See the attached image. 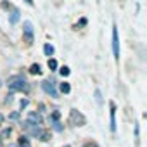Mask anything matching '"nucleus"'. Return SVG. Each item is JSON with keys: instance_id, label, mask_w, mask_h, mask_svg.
<instances>
[{"instance_id": "1", "label": "nucleus", "mask_w": 147, "mask_h": 147, "mask_svg": "<svg viewBox=\"0 0 147 147\" xmlns=\"http://www.w3.org/2000/svg\"><path fill=\"white\" fill-rule=\"evenodd\" d=\"M7 87L11 92H26L28 90V82L23 76H11L7 80Z\"/></svg>"}, {"instance_id": "2", "label": "nucleus", "mask_w": 147, "mask_h": 147, "mask_svg": "<svg viewBox=\"0 0 147 147\" xmlns=\"http://www.w3.org/2000/svg\"><path fill=\"white\" fill-rule=\"evenodd\" d=\"M69 123L75 126H83L87 123V118L78 111V109H71L69 111Z\"/></svg>"}, {"instance_id": "3", "label": "nucleus", "mask_w": 147, "mask_h": 147, "mask_svg": "<svg viewBox=\"0 0 147 147\" xmlns=\"http://www.w3.org/2000/svg\"><path fill=\"white\" fill-rule=\"evenodd\" d=\"M42 88L45 94H49L50 97H57V88H55V82L54 80H45L42 83Z\"/></svg>"}, {"instance_id": "4", "label": "nucleus", "mask_w": 147, "mask_h": 147, "mask_svg": "<svg viewBox=\"0 0 147 147\" xmlns=\"http://www.w3.org/2000/svg\"><path fill=\"white\" fill-rule=\"evenodd\" d=\"M21 126H23V130H24L26 133H30V135H33V137H36V135L40 133V125L31 123V121H28V119H26Z\"/></svg>"}, {"instance_id": "5", "label": "nucleus", "mask_w": 147, "mask_h": 147, "mask_svg": "<svg viewBox=\"0 0 147 147\" xmlns=\"http://www.w3.org/2000/svg\"><path fill=\"white\" fill-rule=\"evenodd\" d=\"M113 54H114V59L118 61L119 59V38H118V28H116V24L113 26Z\"/></svg>"}, {"instance_id": "6", "label": "nucleus", "mask_w": 147, "mask_h": 147, "mask_svg": "<svg viewBox=\"0 0 147 147\" xmlns=\"http://www.w3.org/2000/svg\"><path fill=\"white\" fill-rule=\"evenodd\" d=\"M23 33H24L26 43H33V24H31L30 21H24V24H23Z\"/></svg>"}, {"instance_id": "7", "label": "nucleus", "mask_w": 147, "mask_h": 147, "mask_svg": "<svg viewBox=\"0 0 147 147\" xmlns=\"http://www.w3.org/2000/svg\"><path fill=\"white\" fill-rule=\"evenodd\" d=\"M111 131H116V104L111 102Z\"/></svg>"}, {"instance_id": "8", "label": "nucleus", "mask_w": 147, "mask_h": 147, "mask_svg": "<svg viewBox=\"0 0 147 147\" xmlns=\"http://www.w3.org/2000/svg\"><path fill=\"white\" fill-rule=\"evenodd\" d=\"M28 121L40 125V123H42V116H40L38 113H30V114H28Z\"/></svg>"}, {"instance_id": "9", "label": "nucleus", "mask_w": 147, "mask_h": 147, "mask_svg": "<svg viewBox=\"0 0 147 147\" xmlns=\"http://www.w3.org/2000/svg\"><path fill=\"white\" fill-rule=\"evenodd\" d=\"M19 14H21V12H19L18 9H14V11L11 12V18H9V23H11V24H16V23L19 21Z\"/></svg>"}, {"instance_id": "10", "label": "nucleus", "mask_w": 147, "mask_h": 147, "mask_svg": "<svg viewBox=\"0 0 147 147\" xmlns=\"http://www.w3.org/2000/svg\"><path fill=\"white\" fill-rule=\"evenodd\" d=\"M59 90H61L62 94H69V92H71V85H69L67 82H62V83H59Z\"/></svg>"}, {"instance_id": "11", "label": "nucleus", "mask_w": 147, "mask_h": 147, "mask_svg": "<svg viewBox=\"0 0 147 147\" xmlns=\"http://www.w3.org/2000/svg\"><path fill=\"white\" fill-rule=\"evenodd\" d=\"M30 73H31V75H42L40 64H31V66H30Z\"/></svg>"}, {"instance_id": "12", "label": "nucleus", "mask_w": 147, "mask_h": 147, "mask_svg": "<svg viewBox=\"0 0 147 147\" xmlns=\"http://www.w3.org/2000/svg\"><path fill=\"white\" fill-rule=\"evenodd\" d=\"M43 52H45V55H47V57H50V55H54V52H55V50H54V47H52L50 43H45V45H43Z\"/></svg>"}, {"instance_id": "13", "label": "nucleus", "mask_w": 147, "mask_h": 147, "mask_svg": "<svg viewBox=\"0 0 147 147\" xmlns=\"http://www.w3.org/2000/svg\"><path fill=\"white\" fill-rule=\"evenodd\" d=\"M36 137H38L42 142H47V140L50 138V133H49V131H45V130H40V133H38Z\"/></svg>"}, {"instance_id": "14", "label": "nucleus", "mask_w": 147, "mask_h": 147, "mask_svg": "<svg viewBox=\"0 0 147 147\" xmlns=\"http://www.w3.org/2000/svg\"><path fill=\"white\" fill-rule=\"evenodd\" d=\"M47 66H49V69H50V71H55V69H57V61H55V59H52V57H49Z\"/></svg>"}, {"instance_id": "15", "label": "nucleus", "mask_w": 147, "mask_h": 147, "mask_svg": "<svg viewBox=\"0 0 147 147\" xmlns=\"http://www.w3.org/2000/svg\"><path fill=\"white\" fill-rule=\"evenodd\" d=\"M19 145H21V147H30V140H28V137H21V138H19Z\"/></svg>"}, {"instance_id": "16", "label": "nucleus", "mask_w": 147, "mask_h": 147, "mask_svg": "<svg viewBox=\"0 0 147 147\" xmlns=\"http://www.w3.org/2000/svg\"><path fill=\"white\" fill-rule=\"evenodd\" d=\"M11 131H12L11 128H4V130H2V133H0V138H7V137L11 135Z\"/></svg>"}, {"instance_id": "17", "label": "nucleus", "mask_w": 147, "mask_h": 147, "mask_svg": "<svg viewBox=\"0 0 147 147\" xmlns=\"http://www.w3.org/2000/svg\"><path fill=\"white\" fill-rule=\"evenodd\" d=\"M59 73H61L62 76H67V75H69V67H67V66H62V67L59 69Z\"/></svg>"}, {"instance_id": "18", "label": "nucleus", "mask_w": 147, "mask_h": 147, "mask_svg": "<svg viewBox=\"0 0 147 147\" xmlns=\"http://www.w3.org/2000/svg\"><path fill=\"white\" fill-rule=\"evenodd\" d=\"M28 104H30V100H28V99H23V100L19 102V107H21V111H23V109H26V107H28Z\"/></svg>"}, {"instance_id": "19", "label": "nucleus", "mask_w": 147, "mask_h": 147, "mask_svg": "<svg viewBox=\"0 0 147 147\" xmlns=\"http://www.w3.org/2000/svg\"><path fill=\"white\" fill-rule=\"evenodd\" d=\"M95 100H97V104H102V95H100V90H95Z\"/></svg>"}, {"instance_id": "20", "label": "nucleus", "mask_w": 147, "mask_h": 147, "mask_svg": "<svg viewBox=\"0 0 147 147\" xmlns=\"http://www.w3.org/2000/svg\"><path fill=\"white\" fill-rule=\"evenodd\" d=\"M59 116H61V114H59L57 111H54V113L50 114V119H52V121H57V119H59Z\"/></svg>"}, {"instance_id": "21", "label": "nucleus", "mask_w": 147, "mask_h": 147, "mask_svg": "<svg viewBox=\"0 0 147 147\" xmlns=\"http://www.w3.org/2000/svg\"><path fill=\"white\" fill-rule=\"evenodd\" d=\"M18 118H19V111H16V113L9 114V119H18Z\"/></svg>"}, {"instance_id": "22", "label": "nucleus", "mask_w": 147, "mask_h": 147, "mask_svg": "<svg viewBox=\"0 0 147 147\" xmlns=\"http://www.w3.org/2000/svg\"><path fill=\"white\" fill-rule=\"evenodd\" d=\"M54 128H55L57 131H61V130H62V126H61V123H59V121H54Z\"/></svg>"}, {"instance_id": "23", "label": "nucleus", "mask_w": 147, "mask_h": 147, "mask_svg": "<svg viewBox=\"0 0 147 147\" xmlns=\"http://www.w3.org/2000/svg\"><path fill=\"white\" fill-rule=\"evenodd\" d=\"M85 24H87V19H85V18H82V19H80V23L76 24V28H78V26H85Z\"/></svg>"}, {"instance_id": "24", "label": "nucleus", "mask_w": 147, "mask_h": 147, "mask_svg": "<svg viewBox=\"0 0 147 147\" xmlns=\"http://www.w3.org/2000/svg\"><path fill=\"white\" fill-rule=\"evenodd\" d=\"M83 147H99V145L94 144V142H87V144H83Z\"/></svg>"}, {"instance_id": "25", "label": "nucleus", "mask_w": 147, "mask_h": 147, "mask_svg": "<svg viewBox=\"0 0 147 147\" xmlns=\"http://www.w3.org/2000/svg\"><path fill=\"white\" fill-rule=\"evenodd\" d=\"M4 119H5V118H4V114H0V125L4 123Z\"/></svg>"}, {"instance_id": "26", "label": "nucleus", "mask_w": 147, "mask_h": 147, "mask_svg": "<svg viewBox=\"0 0 147 147\" xmlns=\"http://www.w3.org/2000/svg\"><path fill=\"white\" fill-rule=\"evenodd\" d=\"M24 2H26L28 5H33V0H24Z\"/></svg>"}, {"instance_id": "27", "label": "nucleus", "mask_w": 147, "mask_h": 147, "mask_svg": "<svg viewBox=\"0 0 147 147\" xmlns=\"http://www.w3.org/2000/svg\"><path fill=\"white\" fill-rule=\"evenodd\" d=\"M0 147H2V138H0Z\"/></svg>"}, {"instance_id": "28", "label": "nucleus", "mask_w": 147, "mask_h": 147, "mask_svg": "<svg viewBox=\"0 0 147 147\" xmlns=\"http://www.w3.org/2000/svg\"><path fill=\"white\" fill-rule=\"evenodd\" d=\"M11 147H16V145H11Z\"/></svg>"}]
</instances>
